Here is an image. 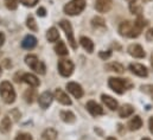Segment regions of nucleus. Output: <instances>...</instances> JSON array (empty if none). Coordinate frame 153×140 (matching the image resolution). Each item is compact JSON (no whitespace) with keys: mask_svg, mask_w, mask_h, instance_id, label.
I'll use <instances>...</instances> for the list:
<instances>
[{"mask_svg":"<svg viewBox=\"0 0 153 140\" xmlns=\"http://www.w3.org/2000/svg\"><path fill=\"white\" fill-rule=\"evenodd\" d=\"M101 100H102V102L107 106L111 110H115V109H117V106L119 105H117V101L115 100L114 98H112V96H109V95L103 94V95L101 96Z\"/></svg>","mask_w":153,"mask_h":140,"instance_id":"18","label":"nucleus"},{"mask_svg":"<svg viewBox=\"0 0 153 140\" xmlns=\"http://www.w3.org/2000/svg\"><path fill=\"white\" fill-rule=\"evenodd\" d=\"M151 66H152V68H153V54H152V56H151Z\"/></svg>","mask_w":153,"mask_h":140,"instance_id":"41","label":"nucleus"},{"mask_svg":"<svg viewBox=\"0 0 153 140\" xmlns=\"http://www.w3.org/2000/svg\"><path fill=\"white\" fill-rule=\"evenodd\" d=\"M67 89L76 99H81L83 96V89H82V87L78 83H76V82H69V83H67Z\"/></svg>","mask_w":153,"mask_h":140,"instance_id":"11","label":"nucleus"},{"mask_svg":"<svg viewBox=\"0 0 153 140\" xmlns=\"http://www.w3.org/2000/svg\"><path fill=\"white\" fill-rule=\"evenodd\" d=\"M42 137H43L44 140H56V138H57V131L53 130V128H48V130H45L43 132Z\"/></svg>","mask_w":153,"mask_h":140,"instance_id":"26","label":"nucleus"},{"mask_svg":"<svg viewBox=\"0 0 153 140\" xmlns=\"http://www.w3.org/2000/svg\"><path fill=\"white\" fill-rule=\"evenodd\" d=\"M91 24H93L94 28H102L103 29L106 26V22L101 17H94L93 20H91Z\"/></svg>","mask_w":153,"mask_h":140,"instance_id":"29","label":"nucleus"},{"mask_svg":"<svg viewBox=\"0 0 153 140\" xmlns=\"http://www.w3.org/2000/svg\"><path fill=\"white\" fill-rule=\"evenodd\" d=\"M99 56H100V58H102V60H108L111 56H112V51L111 50H108V51H101L100 54H99Z\"/></svg>","mask_w":153,"mask_h":140,"instance_id":"35","label":"nucleus"},{"mask_svg":"<svg viewBox=\"0 0 153 140\" xmlns=\"http://www.w3.org/2000/svg\"><path fill=\"white\" fill-rule=\"evenodd\" d=\"M145 37H146V40H149V42H153V28L152 29H150V30L146 32Z\"/></svg>","mask_w":153,"mask_h":140,"instance_id":"36","label":"nucleus"},{"mask_svg":"<svg viewBox=\"0 0 153 140\" xmlns=\"http://www.w3.org/2000/svg\"><path fill=\"white\" fill-rule=\"evenodd\" d=\"M105 69L108 70V71H114V72H117V74H122L125 71V68L122 64L117 63V62H111V63H107L105 66Z\"/></svg>","mask_w":153,"mask_h":140,"instance_id":"21","label":"nucleus"},{"mask_svg":"<svg viewBox=\"0 0 153 140\" xmlns=\"http://www.w3.org/2000/svg\"><path fill=\"white\" fill-rule=\"evenodd\" d=\"M24 6H26V7H33L37 2H38V0H19Z\"/></svg>","mask_w":153,"mask_h":140,"instance_id":"33","label":"nucleus"},{"mask_svg":"<svg viewBox=\"0 0 153 140\" xmlns=\"http://www.w3.org/2000/svg\"><path fill=\"white\" fill-rule=\"evenodd\" d=\"M87 109L93 116H99L103 114V108L99 105L96 101H88L87 102Z\"/></svg>","mask_w":153,"mask_h":140,"instance_id":"13","label":"nucleus"},{"mask_svg":"<svg viewBox=\"0 0 153 140\" xmlns=\"http://www.w3.org/2000/svg\"><path fill=\"white\" fill-rule=\"evenodd\" d=\"M59 26H61V28L63 29V31L65 32V36H67V38H68V42H69L70 46H71L74 50H76L77 43H76V40H75V37H74L73 26H71L70 22H68V20H62V22L59 23Z\"/></svg>","mask_w":153,"mask_h":140,"instance_id":"6","label":"nucleus"},{"mask_svg":"<svg viewBox=\"0 0 153 140\" xmlns=\"http://www.w3.org/2000/svg\"><path fill=\"white\" fill-rule=\"evenodd\" d=\"M4 42H5V35L2 32H0V46L4 44Z\"/></svg>","mask_w":153,"mask_h":140,"instance_id":"39","label":"nucleus"},{"mask_svg":"<svg viewBox=\"0 0 153 140\" xmlns=\"http://www.w3.org/2000/svg\"><path fill=\"white\" fill-rule=\"evenodd\" d=\"M53 99H55V96L52 95V93H50V92H44V93H42L38 98V104H39V106H40V108L46 109L49 106L52 104Z\"/></svg>","mask_w":153,"mask_h":140,"instance_id":"8","label":"nucleus"},{"mask_svg":"<svg viewBox=\"0 0 153 140\" xmlns=\"http://www.w3.org/2000/svg\"><path fill=\"white\" fill-rule=\"evenodd\" d=\"M14 140H32V137L29 133H20V134H18Z\"/></svg>","mask_w":153,"mask_h":140,"instance_id":"34","label":"nucleus"},{"mask_svg":"<svg viewBox=\"0 0 153 140\" xmlns=\"http://www.w3.org/2000/svg\"><path fill=\"white\" fill-rule=\"evenodd\" d=\"M46 38L49 42H57L58 38H59V34H58V30L56 28H50L46 32Z\"/></svg>","mask_w":153,"mask_h":140,"instance_id":"25","label":"nucleus"},{"mask_svg":"<svg viewBox=\"0 0 153 140\" xmlns=\"http://www.w3.org/2000/svg\"><path fill=\"white\" fill-rule=\"evenodd\" d=\"M129 10H131V12H132L133 14H137L138 17L141 16V12H143L141 5H139V4H137V2H132V4H129Z\"/></svg>","mask_w":153,"mask_h":140,"instance_id":"28","label":"nucleus"},{"mask_svg":"<svg viewBox=\"0 0 153 140\" xmlns=\"http://www.w3.org/2000/svg\"><path fill=\"white\" fill-rule=\"evenodd\" d=\"M108 86L109 88L115 92L116 94H123L128 87H131V83L127 81V80H123V78H119V77H111L108 80Z\"/></svg>","mask_w":153,"mask_h":140,"instance_id":"3","label":"nucleus"},{"mask_svg":"<svg viewBox=\"0 0 153 140\" xmlns=\"http://www.w3.org/2000/svg\"><path fill=\"white\" fill-rule=\"evenodd\" d=\"M0 75H1V69H0Z\"/></svg>","mask_w":153,"mask_h":140,"instance_id":"46","label":"nucleus"},{"mask_svg":"<svg viewBox=\"0 0 153 140\" xmlns=\"http://www.w3.org/2000/svg\"><path fill=\"white\" fill-rule=\"evenodd\" d=\"M25 63L27 64V67H30L32 70H35L37 74H40V75H44L45 74V64L42 62V61H39L38 58H37V56H35V55H27L26 57H25Z\"/></svg>","mask_w":153,"mask_h":140,"instance_id":"5","label":"nucleus"},{"mask_svg":"<svg viewBox=\"0 0 153 140\" xmlns=\"http://www.w3.org/2000/svg\"><path fill=\"white\" fill-rule=\"evenodd\" d=\"M26 26H27L31 31H33V32H36V31L38 30L37 23H36L35 18H33L32 16H29V17H27V19H26Z\"/></svg>","mask_w":153,"mask_h":140,"instance_id":"27","label":"nucleus"},{"mask_svg":"<svg viewBox=\"0 0 153 140\" xmlns=\"http://www.w3.org/2000/svg\"><path fill=\"white\" fill-rule=\"evenodd\" d=\"M0 96L5 104H13L16 100V92L12 87V84L7 81H4L0 83Z\"/></svg>","mask_w":153,"mask_h":140,"instance_id":"2","label":"nucleus"},{"mask_svg":"<svg viewBox=\"0 0 153 140\" xmlns=\"http://www.w3.org/2000/svg\"><path fill=\"white\" fill-rule=\"evenodd\" d=\"M0 57H1V51H0Z\"/></svg>","mask_w":153,"mask_h":140,"instance_id":"45","label":"nucleus"},{"mask_svg":"<svg viewBox=\"0 0 153 140\" xmlns=\"http://www.w3.org/2000/svg\"><path fill=\"white\" fill-rule=\"evenodd\" d=\"M18 1L19 0H5V5L8 10H16L18 7Z\"/></svg>","mask_w":153,"mask_h":140,"instance_id":"31","label":"nucleus"},{"mask_svg":"<svg viewBox=\"0 0 153 140\" xmlns=\"http://www.w3.org/2000/svg\"><path fill=\"white\" fill-rule=\"evenodd\" d=\"M141 140H151V139H150V138H147V137H145V138H143Z\"/></svg>","mask_w":153,"mask_h":140,"instance_id":"42","label":"nucleus"},{"mask_svg":"<svg viewBox=\"0 0 153 140\" xmlns=\"http://www.w3.org/2000/svg\"><path fill=\"white\" fill-rule=\"evenodd\" d=\"M79 43H81L82 48L85 51H88L89 54H91L94 51V43H93V40L90 38H88V37H81L79 38Z\"/></svg>","mask_w":153,"mask_h":140,"instance_id":"20","label":"nucleus"},{"mask_svg":"<svg viewBox=\"0 0 153 140\" xmlns=\"http://www.w3.org/2000/svg\"><path fill=\"white\" fill-rule=\"evenodd\" d=\"M149 127H150V132L153 134V118H150L149 120Z\"/></svg>","mask_w":153,"mask_h":140,"instance_id":"38","label":"nucleus"},{"mask_svg":"<svg viewBox=\"0 0 153 140\" xmlns=\"http://www.w3.org/2000/svg\"><path fill=\"white\" fill-rule=\"evenodd\" d=\"M35 98H36V96H35V92H33V90H30V89H29V90L25 93V100H26V102L32 104Z\"/></svg>","mask_w":153,"mask_h":140,"instance_id":"32","label":"nucleus"},{"mask_svg":"<svg viewBox=\"0 0 153 140\" xmlns=\"http://www.w3.org/2000/svg\"><path fill=\"white\" fill-rule=\"evenodd\" d=\"M113 5V0H96L95 1V8L100 13H107Z\"/></svg>","mask_w":153,"mask_h":140,"instance_id":"12","label":"nucleus"},{"mask_svg":"<svg viewBox=\"0 0 153 140\" xmlns=\"http://www.w3.org/2000/svg\"><path fill=\"white\" fill-rule=\"evenodd\" d=\"M55 51H56V54H57L58 56H67V55H68V49H67V46H65V43L62 42V40H59V42L56 44Z\"/></svg>","mask_w":153,"mask_h":140,"instance_id":"24","label":"nucleus"},{"mask_svg":"<svg viewBox=\"0 0 153 140\" xmlns=\"http://www.w3.org/2000/svg\"><path fill=\"white\" fill-rule=\"evenodd\" d=\"M141 126H143V120H141V118L139 115L133 116L128 121V130L129 131H138V130L141 128Z\"/></svg>","mask_w":153,"mask_h":140,"instance_id":"17","label":"nucleus"},{"mask_svg":"<svg viewBox=\"0 0 153 140\" xmlns=\"http://www.w3.org/2000/svg\"><path fill=\"white\" fill-rule=\"evenodd\" d=\"M22 81L25 82L26 84H29L30 87H33V88H36V87L39 86V80L35 75H32V74H23Z\"/></svg>","mask_w":153,"mask_h":140,"instance_id":"15","label":"nucleus"},{"mask_svg":"<svg viewBox=\"0 0 153 140\" xmlns=\"http://www.w3.org/2000/svg\"><path fill=\"white\" fill-rule=\"evenodd\" d=\"M126 1H127V2H129V4H132V2H135L137 0H126Z\"/></svg>","mask_w":153,"mask_h":140,"instance_id":"40","label":"nucleus"},{"mask_svg":"<svg viewBox=\"0 0 153 140\" xmlns=\"http://www.w3.org/2000/svg\"><path fill=\"white\" fill-rule=\"evenodd\" d=\"M85 8V0H71L64 6V12L68 16H77Z\"/></svg>","mask_w":153,"mask_h":140,"instance_id":"4","label":"nucleus"},{"mask_svg":"<svg viewBox=\"0 0 153 140\" xmlns=\"http://www.w3.org/2000/svg\"><path fill=\"white\" fill-rule=\"evenodd\" d=\"M144 1H151V0H144Z\"/></svg>","mask_w":153,"mask_h":140,"instance_id":"44","label":"nucleus"},{"mask_svg":"<svg viewBox=\"0 0 153 140\" xmlns=\"http://www.w3.org/2000/svg\"><path fill=\"white\" fill-rule=\"evenodd\" d=\"M133 113H134V108H133L132 105H128V104H127V105L121 106V107L119 108V116L122 118V119L131 116Z\"/></svg>","mask_w":153,"mask_h":140,"instance_id":"19","label":"nucleus"},{"mask_svg":"<svg viewBox=\"0 0 153 140\" xmlns=\"http://www.w3.org/2000/svg\"><path fill=\"white\" fill-rule=\"evenodd\" d=\"M146 25H147L146 19H144L141 16H139L134 23H132V22H129V20L122 22V23L119 25V34H120V36H122V37L137 38V37L140 36L143 29H144Z\"/></svg>","mask_w":153,"mask_h":140,"instance_id":"1","label":"nucleus"},{"mask_svg":"<svg viewBox=\"0 0 153 140\" xmlns=\"http://www.w3.org/2000/svg\"><path fill=\"white\" fill-rule=\"evenodd\" d=\"M37 14H38L39 17H45V14H46L45 8L44 7H39L38 10H37Z\"/></svg>","mask_w":153,"mask_h":140,"instance_id":"37","label":"nucleus"},{"mask_svg":"<svg viewBox=\"0 0 153 140\" xmlns=\"http://www.w3.org/2000/svg\"><path fill=\"white\" fill-rule=\"evenodd\" d=\"M55 99H56L59 104H62V105H64V106L71 105V100H70V98L68 96V94H67L65 92H63L62 89H59V88H57V89L55 90Z\"/></svg>","mask_w":153,"mask_h":140,"instance_id":"14","label":"nucleus"},{"mask_svg":"<svg viewBox=\"0 0 153 140\" xmlns=\"http://www.w3.org/2000/svg\"><path fill=\"white\" fill-rule=\"evenodd\" d=\"M127 51H128V54H129L132 57H134V58H144L145 55H146L145 51H144V49H143V46L139 45V44H131V45L128 46Z\"/></svg>","mask_w":153,"mask_h":140,"instance_id":"10","label":"nucleus"},{"mask_svg":"<svg viewBox=\"0 0 153 140\" xmlns=\"http://www.w3.org/2000/svg\"><path fill=\"white\" fill-rule=\"evenodd\" d=\"M11 126H12V124H11V119L8 118V116H5L1 121H0V132L1 133H8L10 131H11Z\"/></svg>","mask_w":153,"mask_h":140,"instance_id":"23","label":"nucleus"},{"mask_svg":"<svg viewBox=\"0 0 153 140\" xmlns=\"http://www.w3.org/2000/svg\"><path fill=\"white\" fill-rule=\"evenodd\" d=\"M59 115H61V119H62L64 122H67V124H73V122H75V120H76L75 114H74L73 112H70V110H62Z\"/></svg>","mask_w":153,"mask_h":140,"instance_id":"22","label":"nucleus"},{"mask_svg":"<svg viewBox=\"0 0 153 140\" xmlns=\"http://www.w3.org/2000/svg\"><path fill=\"white\" fill-rule=\"evenodd\" d=\"M129 70H131L134 75H137V76H139V77H147V75H149L147 68H146L145 66L140 64V63H131V64H129Z\"/></svg>","mask_w":153,"mask_h":140,"instance_id":"9","label":"nucleus"},{"mask_svg":"<svg viewBox=\"0 0 153 140\" xmlns=\"http://www.w3.org/2000/svg\"><path fill=\"white\" fill-rule=\"evenodd\" d=\"M140 89L143 93H145L146 95H149L150 98L153 99V84H144L140 87Z\"/></svg>","mask_w":153,"mask_h":140,"instance_id":"30","label":"nucleus"},{"mask_svg":"<svg viewBox=\"0 0 153 140\" xmlns=\"http://www.w3.org/2000/svg\"><path fill=\"white\" fill-rule=\"evenodd\" d=\"M36 45H37V38L32 35L26 36V37L23 39V42H22V46H23L24 49H27V50L33 49Z\"/></svg>","mask_w":153,"mask_h":140,"instance_id":"16","label":"nucleus"},{"mask_svg":"<svg viewBox=\"0 0 153 140\" xmlns=\"http://www.w3.org/2000/svg\"><path fill=\"white\" fill-rule=\"evenodd\" d=\"M58 71L63 77H69L74 71V63L70 60H61L58 62Z\"/></svg>","mask_w":153,"mask_h":140,"instance_id":"7","label":"nucleus"},{"mask_svg":"<svg viewBox=\"0 0 153 140\" xmlns=\"http://www.w3.org/2000/svg\"><path fill=\"white\" fill-rule=\"evenodd\" d=\"M107 140H116V139H114V138H108Z\"/></svg>","mask_w":153,"mask_h":140,"instance_id":"43","label":"nucleus"}]
</instances>
